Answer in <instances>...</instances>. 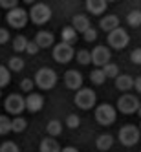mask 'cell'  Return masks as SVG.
I'll return each instance as SVG.
<instances>
[{"instance_id":"15","label":"cell","mask_w":141,"mask_h":152,"mask_svg":"<svg viewBox=\"0 0 141 152\" xmlns=\"http://www.w3.org/2000/svg\"><path fill=\"white\" fill-rule=\"evenodd\" d=\"M61 145L55 137H44L39 145V152H61Z\"/></svg>"},{"instance_id":"42","label":"cell","mask_w":141,"mask_h":152,"mask_svg":"<svg viewBox=\"0 0 141 152\" xmlns=\"http://www.w3.org/2000/svg\"><path fill=\"white\" fill-rule=\"evenodd\" d=\"M22 2H24V4H31V6H33V4H35V0H22Z\"/></svg>"},{"instance_id":"4","label":"cell","mask_w":141,"mask_h":152,"mask_svg":"<svg viewBox=\"0 0 141 152\" xmlns=\"http://www.w3.org/2000/svg\"><path fill=\"white\" fill-rule=\"evenodd\" d=\"M50 18H51L50 6H46V4H33V6H31V9H29V20L33 24L42 26V24H46Z\"/></svg>"},{"instance_id":"39","label":"cell","mask_w":141,"mask_h":152,"mask_svg":"<svg viewBox=\"0 0 141 152\" xmlns=\"http://www.w3.org/2000/svg\"><path fill=\"white\" fill-rule=\"evenodd\" d=\"M7 40H9V31L4 29V28H0V44H6Z\"/></svg>"},{"instance_id":"10","label":"cell","mask_w":141,"mask_h":152,"mask_svg":"<svg viewBox=\"0 0 141 152\" xmlns=\"http://www.w3.org/2000/svg\"><path fill=\"white\" fill-rule=\"evenodd\" d=\"M121 145L125 147H134L137 141H139V128H136L134 125H125L119 128V134H117Z\"/></svg>"},{"instance_id":"41","label":"cell","mask_w":141,"mask_h":152,"mask_svg":"<svg viewBox=\"0 0 141 152\" xmlns=\"http://www.w3.org/2000/svg\"><path fill=\"white\" fill-rule=\"evenodd\" d=\"M61 152H79V150L75 148V147H64V148H62Z\"/></svg>"},{"instance_id":"9","label":"cell","mask_w":141,"mask_h":152,"mask_svg":"<svg viewBox=\"0 0 141 152\" xmlns=\"http://www.w3.org/2000/svg\"><path fill=\"white\" fill-rule=\"evenodd\" d=\"M73 57H75V50H73L72 44H68V42H62V40H61L59 44L53 46V59H55L57 62L66 64V62H70Z\"/></svg>"},{"instance_id":"43","label":"cell","mask_w":141,"mask_h":152,"mask_svg":"<svg viewBox=\"0 0 141 152\" xmlns=\"http://www.w3.org/2000/svg\"><path fill=\"white\" fill-rule=\"evenodd\" d=\"M137 114H139V117H141V106H139V110H137Z\"/></svg>"},{"instance_id":"32","label":"cell","mask_w":141,"mask_h":152,"mask_svg":"<svg viewBox=\"0 0 141 152\" xmlns=\"http://www.w3.org/2000/svg\"><path fill=\"white\" fill-rule=\"evenodd\" d=\"M0 152H20V150H18V145L13 143V141H4L0 145Z\"/></svg>"},{"instance_id":"25","label":"cell","mask_w":141,"mask_h":152,"mask_svg":"<svg viewBox=\"0 0 141 152\" xmlns=\"http://www.w3.org/2000/svg\"><path fill=\"white\" fill-rule=\"evenodd\" d=\"M126 22H128V26H132V28H139L141 26V11H139V9H134V11H130L126 15Z\"/></svg>"},{"instance_id":"22","label":"cell","mask_w":141,"mask_h":152,"mask_svg":"<svg viewBox=\"0 0 141 152\" xmlns=\"http://www.w3.org/2000/svg\"><path fill=\"white\" fill-rule=\"evenodd\" d=\"M46 132H48L50 137H57V136H61V132H62V123L59 121V119H51V121L46 125Z\"/></svg>"},{"instance_id":"11","label":"cell","mask_w":141,"mask_h":152,"mask_svg":"<svg viewBox=\"0 0 141 152\" xmlns=\"http://www.w3.org/2000/svg\"><path fill=\"white\" fill-rule=\"evenodd\" d=\"M110 57H112V53L106 46H95L92 50V62L97 68H103L104 64H108L110 62Z\"/></svg>"},{"instance_id":"27","label":"cell","mask_w":141,"mask_h":152,"mask_svg":"<svg viewBox=\"0 0 141 152\" xmlns=\"http://www.w3.org/2000/svg\"><path fill=\"white\" fill-rule=\"evenodd\" d=\"M75 59H77V62L83 64V66L92 64V51H88V50H79L77 53H75Z\"/></svg>"},{"instance_id":"40","label":"cell","mask_w":141,"mask_h":152,"mask_svg":"<svg viewBox=\"0 0 141 152\" xmlns=\"http://www.w3.org/2000/svg\"><path fill=\"white\" fill-rule=\"evenodd\" d=\"M134 88H136L137 94H141V75H139V77H136V81H134Z\"/></svg>"},{"instance_id":"24","label":"cell","mask_w":141,"mask_h":152,"mask_svg":"<svg viewBox=\"0 0 141 152\" xmlns=\"http://www.w3.org/2000/svg\"><path fill=\"white\" fill-rule=\"evenodd\" d=\"M106 79H108V77L104 75L103 68H95V70H92V72H90V81H92L94 84H97V86H99V84H103Z\"/></svg>"},{"instance_id":"6","label":"cell","mask_w":141,"mask_h":152,"mask_svg":"<svg viewBox=\"0 0 141 152\" xmlns=\"http://www.w3.org/2000/svg\"><path fill=\"white\" fill-rule=\"evenodd\" d=\"M4 108H6L7 114H11V115L17 117V115H20V114L26 110V99L20 94H11V95L6 97Z\"/></svg>"},{"instance_id":"20","label":"cell","mask_w":141,"mask_h":152,"mask_svg":"<svg viewBox=\"0 0 141 152\" xmlns=\"http://www.w3.org/2000/svg\"><path fill=\"white\" fill-rule=\"evenodd\" d=\"M112 145H114V137L110 134H101L99 137H97V141H95V147H97V150H99V152L110 150Z\"/></svg>"},{"instance_id":"30","label":"cell","mask_w":141,"mask_h":152,"mask_svg":"<svg viewBox=\"0 0 141 152\" xmlns=\"http://www.w3.org/2000/svg\"><path fill=\"white\" fill-rule=\"evenodd\" d=\"M9 132H11V119L0 114V136H6Z\"/></svg>"},{"instance_id":"26","label":"cell","mask_w":141,"mask_h":152,"mask_svg":"<svg viewBox=\"0 0 141 152\" xmlns=\"http://www.w3.org/2000/svg\"><path fill=\"white\" fill-rule=\"evenodd\" d=\"M103 72H104V75H106L108 79H117L119 75H121V73H119V66H117V64H112V62L104 64Z\"/></svg>"},{"instance_id":"45","label":"cell","mask_w":141,"mask_h":152,"mask_svg":"<svg viewBox=\"0 0 141 152\" xmlns=\"http://www.w3.org/2000/svg\"><path fill=\"white\" fill-rule=\"evenodd\" d=\"M106 2H114V0H106Z\"/></svg>"},{"instance_id":"46","label":"cell","mask_w":141,"mask_h":152,"mask_svg":"<svg viewBox=\"0 0 141 152\" xmlns=\"http://www.w3.org/2000/svg\"><path fill=\"white\" fill-rule=\"evenodd\" d=\"M139 126H141V123H139Z\"/></svg>"},{"instance_id":"34","label":"cell","mask_w":141,"mask_h":152,"mask_svg":"<svg viewBox=\"0 0 141 152\" xmlns=\"http://www.w3.org/2000/svg\"><path fill=\"white\" fill-rule=\"evenodd\" d=\"M33 86H35L33 79H22V83H20V90L26 92V94H31L33 92Z\"/></svg>"},{"instance_id":"29","label":"cell","mask_w":141,"mask_h":152,"mask_svg":"<svg viewBox=\"0 0 141 152\" xmlns=\"http://www.w3.org/2000/svg\"><path fill=\"white\" fill-rule=\"evenodd\" d=\"M9 72H11L9 68H6V66L0 64V88H4V86H7L9 83H11V73Z\"/></svg>"},{"instance_id":"31","label":"cell","mask_w":141,"mask_h":152,"mask_svg":"<svg viewBox=\"0 0 141 152\" xmlns=\"http://www.w3.org/2000/svg\"><path fill=\"white\" fill-rule=\"evenodd\" d=\"M24 64L26 62L20 59V57H11V59L7 61V68L11 70V72H20V70L24 68Z\"/></svg>"},{"instance_id":"28","label":"cell","mask_w":141,"mask_h":152,"mask_svg":"<svg viewBox=\"0 0 141 152\" xmlns=\"http://www.w3.org/2000/svg\"><path fill=\"white\" fill-rule=\"evenodd\" d=\"M28 39L26 37H22V35H17L15 39H13V50L17 51V53H20V51H26V48H28Z\"/></svg>"},{"instance_id":"5","label":"cell","mask_w":141,"mask_h":152,"mask_svg":"<svg viewBox=\"0 0 141 152\" xmlns=\"http://www.w3.org/2000/svg\"><path fill=\"white\" fill-rule=\"evenodd\" d=\"M6 20H7V24L11 28L22 29L28 24V20H29V13L26 11V9H22V7H15V9H9L7 11Z\"/></svg>"},{"instance_id":"14","label":"cell","mask_w":141,"mask_h":152,"mask_svg":"<svg viewBox=\"0 0 141 152\" xmlns=\"http://www.w3.org/2000/svg\"><path fill=\"white\" fill-rule=\"evenodd\" d=\"M99 26L103 31H106V33H110V31H114L115 28H119V17L117 15H106L99 20Z\"/></svg>"},{"instance_id":"17","label":"cell","mask_w":141,"mask_h":152,"mask_svg":"<svg viewBox=\"0 0 141 152\" xmlns=\"http://www.w3.org/2000/svg\"><path fill=\"white\" fill-rule=\"evenodd\" d=\"M106 0H86V9L92 15H103L106 11Z\"/></svg>"},{"instance_id":"18","label":"cell","mask_w":141,"mask_h":152,"mask_svg":"<svg viewBox=\"0 0 141 152\" xmlns=\"http://www.w3.org/2000/svg\"><path fill=\"white\" fill-rule=\"evenodd\" d=\"M35 42L39 44V48H50L55 42V37H53L51 31H39L35 37Z\"/></svg>"},{"instance_id":"13","label":"cell","mask_w":141,"mask_h":152,"mask_svg":"<svg viewBox=\"0 0 141 152\" xmlns=\"http://www.w3.org/2000/svg\"><path fill=\"white\" fill-rule=\"evenodd\" d=\"M42 106H44V97H42L40 94H28L26 97V110H29L31 114H35V112H40L42 110Z\"/></svg>"},{"instance_id":"2","label":"cell","mask_w":141,"mask_h":152,"mask_svg":"<svg viewBox=\"0 0 141 152\" xmlns=\"http://www.w3.org/2000/svg\"><path fill=\"white\" fill-rule=\"evenodd\" d=\"M35 84L39 86L40 90H51L53 86L57 84V73L55 70L51 68H40L37 73H35Z\"/></svg>"},{"instance_id":"8","label":"cell","mask_w":141,"mask_h":152,"mask_svg":"<svg viewBox=\"0 0 141 152\" xmlns=\"http://www.w3.org/2000/svg\"><path fill=\"white\" fill-rule=\"evenodd\" d=\"M139 101H137V97L136 95H132V94H125V95H121L117 99V110L121 112V114H125V115H130V114H136L137 110H139Z\"/></svg>"},{"instance_id":"16","label":"cell","mask_w":141,"mask_h":152,"mask_svg":"<svg viewBox=\"0 0 141 152\" xmlns=\"http://www.w3.org/2000/svg\"><path fill=\"white\" fill-rule=\"evenodd\" d=\"M72 26L75 28L77 33H84L86 29L92 28V24H90V20H88V17H86V15H75L72 18Z\"/></svg>"},{"instance_id":"33","label":"cell","mask_w":141,"mask_h":152,"mask_svg":"<svg viewBox=\"0 0 141 152\" xmlns=\"http://www.w3.org/2000/svg\"><path fill=\"white\" fill-rule=\"evenodd\" d=\"M79 125H81V119H79L77 114H70V115L66 117V126H68V128H77Z\"/></svg>"},{"instance_id":"23","label":"cell","mask_w":141,"mask_h":152,"mask_svg":"<svg viewBox=\"0 0 141 152\" xmlns=\"http://www.w3.org/2000/svg\"><path fill=\"white\" fill-rule=\"evenodd\" d=\"M26 126H28V121H26L24 117L17 115L15 119H11V132L20 134V132H24V130H26Z\"/></svg>"},{"instance_id":"1","label":"cell","mask_w":141,"mask_h":152,"mask_svg":"<svg viewBox=\"0 0 141 152\" xmlns=\"http://www.w3.org/2000/svg\"><path fill=\"white\" fill-rule=\"evenodd\" d=\"M115 119H117V110L112 104L103 103V104H99V106L95 108V121L99 123V125H103V126L114 125Z\"/></svg>"},{"instance_id":"36","label":"cell","mask_w":141,"mask_h":152,"mask_svg":"<svg viewBox=\"0 0 141 152\" xmlns=\"http://www.w3.org/2000/svg\"><path fill=\"white\" fill-rule=\"evenodd\" d=\"M83 37H84L86 42H94V40L97 39V31H95L94 28H90V29H86L84 33H83Z\"/></svg>"},{"instance_id":"7","label":"cell","mask_w":141,"mask_h":152,"mask_svg":"<svg viewBox=\"0 0 141 152\" xmlns=\"http://www.w3.org/2000/svg\"><path fill=\"white\" fill-rule=\"evenodd\" d=\"M108 46L110 48H114V50H123V48H126L128 46V42H130V35L126 33V31L119 26V28H115L114 31H110L108 33Z\"/></svg>"},{"instance_id":"21","label":"cell","mask_w":141,"mask_h":152,"mask_svg":"<svg viewBox=\"0 0 141 152\" xmlns=\"http://www.w3.org/2000/svg\"><path fill=\"white\" fill-rule=\"evenodd\" d=\"M61 39H62V42H68V44L73 46V42L77 40V31H75V28H73V26L62 28V31H61Z\"/></svg>"},{"instance_id":"12","label":"cell","mask_w":141,"mask_h":152,"mask_svg":"<svg viewBox=\"0 0 141 152\" xmlns=\"http://www.w3.org/2000/svg\"><path fill=\"white\" fill-rule=\"evenodd\" d=\"M64 84H66V88L70 90H81L83 88V75L81 72L77 70H68L66 73H64Z\"/></svg>"},{"instance_id":"3","label":"cell","mask_w":141,"mask_h":152,"mask_svg":"<svg viewBox=\"0 0 141 152\" xmlns=\"http://www.w3.org/2000/svg\"><path fill=\"white\" fill-rule=\"evenodd\" d=\"M95 101H97V95L92 88H81V90H77V94L73 97L75 106L81 108V110H90V108H94Z\"/></svg>"},{"instance_id":"37","label":"cell","mask_w":141,"mask_h":152,"mask_svg":"<svg viewBox=\"0 0 141 152\" xmlns=\"http://www.w3.org/2000/svg\"><path fill=\"white\" fill-rule=\"evenodd\" d=\"M130 61H132L134 64H141V48L132 50V53H130Z\"/></svg>"},{"instance_id":"44","label":"cell","mask_w":141,"mask_h":152,"mask_svg":"<svg viewBox=\"0 0 141 152\" xmlns=\"http://www.w3.org/2000/svg\"><path fill=\"white\" fill-rule=\"evenodd\" d=\"M0 97H2V88H0Z\"/></svg>"},{"instance_id":"19","label":"cell","mask_w":141,"mask_h":152,"mask_svg":"<svg viewBox=\"0 0 141 152\" xmlns=\"http://www.w3.org/2000/svg\"><path fill=\"white\" fill-rule=\"evenodd\" d=\"M134 77H130V75L123 73V75H119V77L115 79V88L117 90H121V92H128V90H132L134 88Z\"/></svg>"},{"instance_id":"38","label":"cell","mask_w":141,"mask_h":152,"mask_svg":"<svg viewBox=\"0 0 141 152\" xmlns=\"http://www.w3.org/2000/svg\"><path fill=\"white\" fill-rule=\"evenodd\" d=\"M39 50H40V48H39V44H37L35 40H29V42H28L26 51L29 53V55H35V53H39Z\"/></svg>"},{"instance_id":"35","label":"cell","mask_w":141,"mask_h":152,"mask_svg":"<svg viewBox=\"0 0 141 152\" xmlns=\"http://www.w3.org/2000/svg\"><path fill=\"white\" fill-rule=\"evenodd\" d=\"M18 4V0H0V7H4V9H15V7H18L17 6Z\"/></svg>"}]
</instances>
